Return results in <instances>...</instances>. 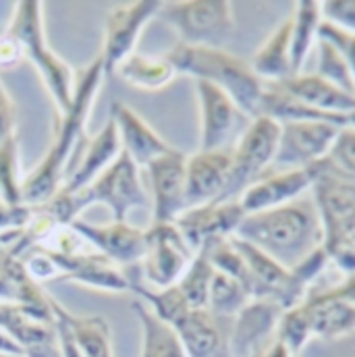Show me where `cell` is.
<instances>
[{"label": "cell", "instance_id": "cell-1", "mask_svg": "<svg viewBox=\"0 0 355 357\" xmlns=\"http://www.w3.org/2000/svg\"><path fill=\"white\" fill-rule=\"evenodd\" d=\"M102 82L104 69L100 59H96L77 75L71 108L56 119L52 146L21 183V197L25 206L36 208L48 202L65 183L67 167L71 160L80 158V150H84V144L88 142L86 125Z\"/></svg>", "mask_w": 355, "mask_h": 357}, {"label": "cell", "instance_id": "cell-2", "mask_svg": "<svg viewBox=\"0 0 355 357\" xmlns=\"http://www.w3.org/2000/svg\"><path fill=\"white\" fill-rule=\"evenodd\" d=\"M235 237L293 270L324 245V225L316 202L297 197L270 210L246 214Z\"/></svg>", "mask_w": 355, "mask_h": 357}, {"label": "cell", "instance_id": "cell-3", "mask_svg": "<svg viewBox=\"0 0 355 357\" xmlns=\"http://www.w3.org/2000/svg\"><path fill=\"white\" fill-rule=\"evenodd\" d=\"M165 56L173 65L175 73L210 82L216 88L227 91L250 119L262 114V98L266 82H262L254 73L250 63L233 56L222 48L187 44H177Z\"/></svg>", "mask_w": 355, "mask_h": 357}, {"label": "cell", "instance_id": "cell-4", "mask_svg": "<svg viewBox=\"0 0 355 357\" xmlns=\"http://www.w3.org/2000/svg\"><path fill=\"white\" fill-rule=\"evenodd\" d=\"M6 36L19 42L23 56L38 69L52 102L56 106V116L65 114L73 102V69L52 52L44 29V4L42 2H19L13 8Z\"/></svg>", "mask_w": 355, "mask_h": 357}, {"label": "cell", "instance_id": "cell-5", "mask_svg": "<svg viewBox=\"0 0 355 357\" xmlns=\"http://www.w3.org/2000/svg\"><path fill=\"white\" fill-rule=\"evenodd\" d=\"M156 19L179 33V44L220 48L233 31V6L222 0L163 2Z\"/></svg>", "mask_w": 355, "mask_h": 357}, {"label": "cell", "instance_id": "cell-6", "mask_svg": "<svg viewBox=\"0 0 355 357\" xmlns=\"http://www.w3.org/2000/svg\"><path fill=\"white\" fill-rule=\"evenodd\" d=\"M280 135V123L268 114H260L250 121L235 148L231 150V177L222 202H227L233 193L243 191L256 178L262 177L270 165H274Z\"/></svg>", "mask_w": 355, "mask_h": 357}, {"label": "cell", "instance_id": "cell-7", "mask_svg": "<svg viewBox=\"0 0 355 357\" xmlns=\"http://www.w3.org/2000/svg\"><path fill=\"white\" fill-rule=\"evenodd\" d=\"M195 93L199 104V150L216 152L231 150V142L239 139L246 127L250 125V116L233 102V98L216 88L210 82L195 79Z\"/></svg>", "mask_w": 355, "mask_h": 357}, {"label": "cell", "instance_id": "cell-8", "mask_svg": "<svg viewBox=\"0 0 355 357\" xmlns=\"http://www.w3.org/2000/svg\"><path fill=\"white\" fill-rule=\"evenodd\" d=\"M195 252L187 245L175 222H152L146 229V254L142 274L150 289H167L177 284L191 264Z\"/></svg>", "mask_w": 355, "mask_h": 357}, {"label": "cell", "instance_id": "cell-9", "mask_svg": "<svg viewBox=\"0 0 355 357\" xmlns=\"http://www.w3.org/2000/svg\"><path fill=\"white\" fill-rule=\"evenodd\" d=\"M88 191L91 204L106 206L114 222H127L133 210L148 206V191L142 183L139 167L125 150L89 185Z\"/></svg>", "mask_w": 355, "mask_h": 357}, {"label": "cell", "instance_id": "cell-10", "mask_svg": "<svg viewBox=\"0 0 355 357\" xmlns=\"http://www.w3.org/2000/svg\"><path fill=\"white\" fill-rule=\"evenodd\" d=\"M163 2H131L116 6L106 17L104 27V44L100 52V63L104 69V79L112 77L119 69V65L135 52V46L139 42V36L144 27L156 19Z\"/></svg>", "mask_w": 355, "mask_h": 357}, {"label": "cell", "instance_id": "cell-11", "mask_svg": "<svg viewBox=\"0 0 355 357\" xmlns=\"http://www.w3.org/2000/svg\"><path fill=\"white\" fill-rule=\"evenodd\" d=\"M280 127L282 135L274 158L278 171L303 169L324 160L341 131V125L326 121H282Z\"/></svg>", "mask_w": 355, "mask_h": 357}, {"label": "cell", "instance_id": "cell-12", "mask_svg": "<svg viewBox=\"0 0 355 357\" xmlns=\"http://www.w3.org/2000/svg\"><path fill=\"white\" fill-rule=\"evenodd\" d=\"M314 202L324 225V243H335L355 225V183L316 162Z\"/></svg>", "mask_w": 355, "mask_h": 357}, {"label": "cell", "instance_id": "cell-13", "mask_svg": "<svg viewBox=\"0 0 355 357\" xmlns=\"http://www.w3.org/2000/svg\"><path fill=\"white\" fill-rule=\"evenodd\" d=\"M243 218L246 212L239 202H210L183 210L175 218V227L197 254L210 241L235 235Z\"/></svg>", "mask_w": 355, "mask_h": 357}, {"label": "cell", "instance_id": "cell-14", "mask_svg": "<svg viewBox=\"0 0 355 357\" xmlns=\"http://www.w3.org/2000/svg\"><path fill=\"white\" fill-rule=\"evenodd\" d=\"M185 167L187 156L177 148H171L146 167L152 187V222H175L187 208Z\"/></svg>", "mask_w": 355, "mask_h": 357}, {"label": "cell", "instance_id": "cell-15", "mask_svg": "<svg viewBox=\"0 0 355 357\" xmlns=\"http://www.w3.org/2000/svg\"><path fill=\"white\" fill-rule=\"evenodd\" d=\"M231 177V150L197 152L187 156L185 167V204L187 208L222 202ZM185 208V210H187Z\"/></svg>", "mask_w": 355, "mask_h": 357}, {"label": "cell", "instance_id": "cell-16", "mask_svg": "<svg viewBox=\"0 0 355 357\" xmlns=\"http://www.w3.org/2000/svg\"><path fill=\"white\" fill-rule=\"evenodd\" d=\"M314 178H316V165L262 175L241 191L239 204L246 214L282 206L287 202L297 199L305 189H310L314 185Z\"/></svg>", "mask_w": 355, "mask_h": 357}, {"label": "cell", "instance_id": "cell-17", "mask_svg": "<svg viewBox=\"0 0 355 357\" xmlns=\"http://www.w3.org/2000/svg\"><path fill=\"white\" fill-rule=\"evenodd\" d=\"M73 225L104 258H108L119 268L139 264L146 254V229H137L129 222L114 220L98 227L82 218Z\"/></svg>", "mask_w": 355, "mask_h": 357}, {"label": "cell", "instance_id": "cell-18", "mask_svg": "<svg viewBox=\"0 0 355 357\" xmlns=\"http://www.w3.org/2000/svg\"><path fill=\"white\" fill-rule=\"evenodd\" d=\"M110 119L116 125L121 148L133 158L139 169H146L152 160L173 148L146 123L139 112H135L121 100H114L110 104Z\"/></svg>", "mask_w": 355, "mask_h": 357}, {"label": "cell", "instance_id": "cell-19", "mask_svg": "<svg viewBox=\"0 0 355 357\" xmlns=\"http://www.w3.org/2000/svg\"><path fill=\"white\" fill-rule=\"evenodd\" d=\"M282 307L272 299H254L237 314L235 331L231 337L233 357H254L260 343L280 322Z\"/></svg>", "mask_w": 355, "mask_h": 357}, {"label": "cell", "instance_id": "cell-20", "mask_svg": "<svg viewBox=\"0 0 355 357\" xmlns=\"http://www.w3.org/2000/svg\"><path fill=\"white\" fill-rule=\"evenodd\" d=\"M276 84L293 100L318 112L333 116H349L355 112V96L333 86L320 75H291Z\"/></svg>", "mask_w": 355, "mask_h": 357}, {"label": "cell", "instance_id": "cell-21", "mask_svg": "<svg viewBox=\"0 0 355 357\" xmlns=\"http://www.w3.org/2000/svg\"><path fill=\"white\" fill-rule=\"evenodd\" d=\"M54 258L63 270L61 280L77 282L82 287L104 291V293H127V291H131V282L123 274V268L112 264L100 252L88 254V256H73V258H61V256H54Z\"/></svg>", "mask_w": 355, "mask_h": 357}, {"label": "cell", "instance_id": "cell-22", "mask_svg": "<svg viewBox=\"0 0 355 357\" xmlns=\"http://www.w3.org/2000/svg\"><path fill=\"white\" fill-rule=\"evenodd\" d=\"M121 150L123 148H121L116 125L112 119H108L100 133H96L93 137H88V142L84 144L82 160L71 169V175L63 185L73 191L88 189L89 185L116 160Z\"/></svg>", "mask_w": 355, "mask_h": 357}, {"label": "cell", "instance_id": "cell-23", "mask_svg": "<svg viewBox=\"0 0 355 357\" xmlns=\"http://www.w3.org/2000/svg\"><path fill=\"white\" fill-rule=\"evenodd\" d=\"M177 333L187 357H216L222 347V335L216 316L208 310H185L169 324Z\"/></svg>", "mask_w": 355, "mask_h": 357}, {"label": "cell", "instance_id": "cell-24", "mask_svg": "<svg viewBox=\"0 0 355 357\" xmlns=\"http://www.w3.org/2000/svg\"><path fill=\"white\" fill-rule=\"evenodd\" d=\"M310 333L318 337H341L355 331V305L324 291L308 301H301Z\"/></svg>", "mask_w": 355, "mask_h": 357}, {"label": "cell", "instance_id": "cell-25", "mask_svg": "<svg viewBox=\"0 0 355 357\" xmlns=\"http://www.w3.org/2000/svg\"><path fill=\"white\" fill-rule=\"evenodd\" d=\"M291 36L293 17H287L252 59L250 65L262 82H282L291 77Z\"/></svg>", "mask_w": 355, "mask_h": 357}, {"label": "cell", "instance_id": "cell-26", "mask_svg": "<svg viewBox=\"0 0 355 357\" xmlns=\"http://www.w3.org/2000/svg\"><path fill=\"white\" fill-rule=\"evenodd\" d=\"M114 75H119L131 88L142 91H158L167 88L177 73L173 65L167 61V56H148L133 52L119 65Z\"/></svg>", "mask_w": 355, "mask_h": 357}, {"label": "cell", "instance_id": "cell-27", "mask_svg": "<svg viewBox=\"0 0 355 357\" xmlns=\"http://www.w3.org/2000/svg\"><path fill=\"white\" fill-rule=\"evenodd\" d=\"M54 310L63 316L67 326L71 328V335L84 357H112L110 345V328L104 318L100 316H75L67 312L56 299Z\"/></svg>", "mask_w": 355, "mask_h": 357}, {"label": "cell", "instance_id": "cell-28", "mask_svg": "<svg viewBox=\"0 0 355 357\" xmlns=\"http://www.w3.org/2000/svg\"><path fill=\"white\" fill-rule=\"evenodd\" d=\"M133 310L139 318L144 335L142 357H187L177 333L158 316H154L152 310L144 305V301L137 299L133 303Z\"/></svg>", "mask_w": 355, "mask_h": 357}, {"label": "cell", "instance_id": "cell-29", "mask_svg": "<svg viewBox=\"0 0 355 357\" xmlns=\"http://www.w3.org/2000/svg\"><path fill=\"white\" fill-rule=\"evenodd\" d=\"M293 17V36H291V75H299L303 61L312 48L314 38L318 36L322 8L318 2H297Z\"/></svg>", "mask_w": 355, "mask_h": 357}, {"label": "cell", "instance_id": "cell-30", "mask_svg": "<svg viewBox=\"0 0 355 357\" xmlns=\"http://www.w3.org/2000/svg\"><path fill=\"white\" fill-rule=\"evenodd\" d=\"M212 276H214V268L210 260L206 258L204 252H197L177 282L179 291L183 293L189 307L208 310V293H210Z\"/></svg>", "mask_w": 355, "mask_h": 357}, {"label": "cell", "instance_id": "cell-31", "mask_svg": "<svg viewBox=\"0 0 355 357\" xmlns=\"http://www.w3.org/2000/svg\"><path fill=\"white\" fill-rule=\"evenodd\" d=\"M250 299L252 297H250L248 289L239 280L214 270V276L210 282V293H208V312L210 314H214V316L239 314Z\"/></svg>", "mask_w": 355, "mask_h": 357}, {"label": "cell", "instance_id": "cell-32", "mask_svg": "<svg viewBox=\"0 0 355 357\" xmlns=\"http://www.w3.org/2000/svg\"><path fill=\"white\" fill-rule=\"evenodd\" d=\"M19 142L13 137L0 146V199L8 206H25L21 197L23 178L19 177Z\"/></svg>", "mask_w": 355, "mask_h": 357}, {"label": "cell", "instance_id": "cell-33", "mask_svg": "<svg viewBox=\"0 0 355 357\" xmlns=\"http://www.w3.org/2000/svg\"><path fill=\"white\" fill-rule=\"evenodd\" d=\"M318 56H320V69L316 75H320L322 79L331 82L333 86L355 96L354 75H352L345 59L341 56V52L331 42L318 38Z\"/></svg>", "mask_w": 355, "mask_h": 357}, {"label": "cell", "instance_id": "cell-34", "mask_svg": "<svg viewBox=\"0 0 355 357\" xmlns=\"http://www.w3.org/2000/svg\"><path fill=\"white\" fill-rule=\"evenodd\" d=\"M324 167H331L328 171L343 178H349L355 183V127L345 125L341 127L328 156L324 160Z\"/></svg>", "mask_w": 355, "mask_h": 357}, {"label": "cell", "instance_id": "cell-35", "mask_svg": "<svg viewBox=\"0 0 355 357\" xmlns=\"http://www.w3.org/2000/svg\"><path fill=\"white\" fill-rule=\"evenodd\" d=\"M310 324H308V318H305V312L299 305L287 310L282 316H280V322H278V341H282L289 351H297L305 339L310 337Z\"/></svg>", "mask_w": 355, "mask_h": 357}, {"label": "cell", "instance_id": "cell-36", "mask_svg": "<svg viewBox=\"0 0 355 357\" xmlns=\"http://www.w3.org/2000/svg\"><path fill=\"white\" fill-rule=\"evenodd\" d=\"M21 262H23L25 270H27V274L36 282H40V284H46L50 280H61L63 278V270L59 266L56 258L50 256V254H46V252H42V250L27 252L21 258Z\"/></svg>", "mask_w": 355, "mask_h": 357}, {"label": "cell", "instance_id": "cell-37", "mask_svg": "<svg viewBox=\"0 0 355 357\" xmlns=\"http://www.w3.org/2000/svg\"><path fill=\"white\" fill-rule=\"evenodd\" d=\"M318 38L331 42L341 52V56L345 59L355 82V33H349V31L333 25L331 21H322L320 27H318Z\"/></svg>", "mask_w": 355, "mask_h": 357}, {"label": "cell", "instance_id": "cell-38", "mask_svg": "<svg viewBox=\"0 0 355 357\" xmlns=\"http://www.w3.org/2000/svg\"><path fill=\"white\" fill-rule=\"evenodd\" d=\"M320 8L326 21L349 33H355V2H326L320 4Z\"/></svg>", "mask_w": 355, "mask_h": 357}, {"label": "cell", "instance_id": "cell-39", "mask_svg": "<svg viewBox=\"0 0 355 357\" xmlns=\"http://www.w3.org/2000/svg\"><path fill=\"white\" fill-rule=\"evenodd\" d=\"M13 137H17V108L0 82V146Z\"/></svg>", "mask_w": 355, "mask_h": 357}, {"label": "cell", "instance_id": "cell-40", "mask_svg": "<svg viewBox=\"0 0 355 357\" xmlns=\"http://www.w3.org/2000/svg\"><path fill=\"white\" fill-rule=\"evenodd\" d=\"M23 59H25V56H23V50H21L19 42L4 33V36L0 38V69L15 67V65L21 63Z\"/></svg>", "mask_w": 355, "mask_h": 357}, {"label": "cell", "instance_id": "cell-41", "mask_svg": "<svg viewBox=\"0 0 355 357\" xmlns=\"http://www.w3.org/2000/svg\"><path fill=\"white\" fill-rule=\"evenodd\" d=\"M331 293L341 297V299H345V301H349L352 305H355V274H347V278L339 287L331 289Z\"/></svg>", "mask_w": 355, "mask_h": 357}, {"label": "cell", "instance_id": "cell-42", "mask_svg": "<svg viewBox=\"0 0 355 357\" xmlns=\"http://www.w3.org/2000/svg\"><path fill=\"white\" fill-rule=\"evenodd\" d=\"M260 357H291V351H289V347L282 341H276Z\"/></svg>", "mask_w": 355, "mask_h": 357}, {"label": "cell", "instance_id": "cell-43", "mask_svg": "<svg viewBox=\"0 0 355 357\" xmlns=\"http://www.w3.org/2000/svg\"><path fill=\"white\" fill-rule=\"evenodd\" d=\"M13 299H15V293H13L10 282L0 276V301H13Z\"/></svg>", "mask_w": 355, "mask_h": 357}, {"label": "cell", "instance_id": "cell-44", "mask_svg": "<svg viewBox=\"0 0 355 357\" xmlns=\"http://www.w3.org/2000/svg\"><path fill=\"white\" fill-rule=\"evenodd\" d=\"M4 254V248H2V241H0V256Z\"/></svg>", "mask_w": 355, "mask_h": 357}, {"label": "cell", "instance_id": "cell-45", "mask_svg": "<svg viewBox=\"0 0 355 357\" xmlns=\"http://www.w3.org/2000/svg\"><path fill=\"white\" fill-rule=\"evenodd\" d=\"M0 357H10V356H2V354H0Z\"/></svg>", "mask_w": 355, "mask_h": 357}]
</instances>
